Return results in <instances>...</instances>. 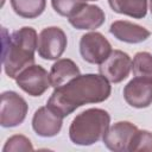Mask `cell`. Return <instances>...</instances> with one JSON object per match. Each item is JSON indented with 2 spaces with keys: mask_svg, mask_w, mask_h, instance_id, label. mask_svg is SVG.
<instances>
[{
  "mask_svg": "<svg viewBox=\"0 0 152 152\" xmlns=\"http://www.w3.org/2000/svg\"><path fill=\"white\" fill-rule=\"evenodd\" d=\"M110 91L108 80L101 74L78 75L66 84L55 88L46 106L65 118L83 104L103 102Z\"/></svg>",
  "mask_w": 152,
  "mask_h": 152,
  "instance_id": "cell-1",
  "label": "cell"
},
{
  "mask_svg": "<svg viewBox=\"0 0 152 152\" xmlns=\"http://www.w3.org/2000/svg\"><path fill=\"white\" fill-rule=\"evenodd\" d=\"M38 37L34 28L24 26L4 38L2 64L6 75L14 78L27 66L34 64Z\"/></svg>",
  "mask_w": 152,
  "mask_h": 152,
  "instance_id": "cell-2",
  "label": "cell"
},
{
  "mask_svg": "<svg viewBox=\"0 0 152 152\" xmlns=\"http://www.w3.org/2000/svg\"><path fill=\"white\" fill-rule=\"evenodd\" d=\"M110 116L101 108H89L74 118L69 127L70 140L75 145L89 146L103 138L109 127Z\"/></svg>",
  "mask_w": 152,
  "mask_h": 152,
  "instance_id": "cell-3",
  "label": "cell"
},
{
  "mask_svg": "<svg viewBox=\"0 0 152 152\" xmlns=\"http://www.w3.org/2000/svg\"><path fill=\"white\" fill-rule=\"evenodd\" d=\"M27 110L26 101L15 91H4L1 94L0 125L2 127H15L23 124Z\"/></svg>",
  "mask_w": 152,
  "mask_h": 152,
  "instance_id": "cell-4",
  "label": "cell"
},
{
  "mask_svg": "<svg viewBox=\"0 0 152 152\" xmlns=\"http://www.w3.org/2000/svg\"><path fill=\"white\" fill-rule=\"evenodd\" d=\"M66 36L61 27L50 26L40 31L38 36V55L48 61L58 59L66 48Z\"/></svg>",
  "mask_w": 152,
  "mask_h": 152,
  "instance_id": "cell-5",
  "label": "cell"
},
{
  "mask_svg": "<svg viewBox=\"0 0 152 152\" xmlns=\"http://www.w3.org/2000/svg\"><path fill=\"white\" fill-rule=\"evenodd\" d=\"M15 82L18 87L31 96L43 95L51 86L50 74L37 64H32L24 69L17 77Z\"/></svg>",
  "mask_w": 152,
  "mask_h": 152,
  "instance_id": "cell-6",
  "label": "cell"
},
{
  "mask_svg": "<svg viewBox=\"0 0 152 152\" xmlns=\"http://www.w3.org/2000/svg\"><path fill=\"white\" fill-rule=\"evenodd\" d=\"M80 52L86 62L101 64L112 52V46L107 38L100 32H89L81 37Z\"/></svg>",
  "mask_w": 152,
  "mask_h": 152,
  "instance_id": "cell-7",
  "label": "cell"
},
{
  "mask_svg": "<svg viewBox=\"0 0 152 152\" xmlns=\"http://www.w3.org/2000/svg\"><path fill=\"white\" fill-rule=\"evenodd\" d=\"M131 68H132L131 57L121 50H114L100 64L99 71L108 81L113 83H120L121 81L128 77Z\"/></svg>",
  "mask_w": 152,
  "mask_h": 152,
  "instance_id": "cell-8",
  "label": "cell"
},
{
  "mask_svg": "<svg viewBox=\"0 0 152 152\" xmlns=\"http://www.w3.org/2000/svg\"><path fill=\"white\" fill-rule=\"evenodd\" d=\"M137 131L138 127L132 122L119 121L108 127L102 140L110 151L125 152L128 151L129 142Z\"/></svg>",
  "mask_w": 152,
  "mask_h": 152,
  "instance_id": "cell-9",
  "label": "cell"
},
{
  "mask_svg": "<svg viewBox=\"0 0 152 152\" xmlns=\"http://www.w3.org/2000/svg\"><path fill=\"white\" fill-rule=\"evenodd\" d=\"M63 125V116L49 108L48 106L38 108L32 118V128L44 138H51L61 132Z\"/></svg>",
  "mask_w": 152,
  "mask_h": 152,
  "instance_id": "cell-10",
  "label": "cell"
},
{
  "mask_svg": "<svg viewBox=\"0 0 152 152\" xmlns=\"http://www.w3.org/2000/svg\"><path fill=\"white\" fill-rule=\"evenodd\" d=\"M126 102L134 108H146L152 103V81L134 77L124 88Z\"/></svg>",
  "mask_w": 152,
  "mask_h": 152,
  "instance_id": "cell-11",
  "label": "cell"
},
{
  "mask_svg": "<svg viewBox=\"0 0 152 152\" xmlns=\"http://www.w3.org/2000/svg\"><path fill=\"white\" fill-rule=\"evenodd\" d=\"M104 19L106 15L101 7L84 4L74 15L69 18V23L77 30H95L104 23Z\"/></svg>",
  "mask_w": 152,
  "mask_h": 152,
  "instance_id": "cell-12",
  "label": "cell"
},
{
  "mask_svg": "<svg viewBox=\"0 0 152 152\" xmlns=\"http://www.w3.org/2000/svg\"><path fill=\"white\" fill-rule=\"evenodd\" d=\"M109 32L119 40L129 43V44H137L146 40L150 37V31L145 27L127 21V20H116L112 23L109 27Z\"/></svg>",
  "mask_w": 152,
  "mask_h": 152,
  "instance_id": "cell-13",
  "label": "cell"
},
{
  "mask_svg": "<svg viewBox=\"0 0 152 152\" xmlns=\"http://www.w3.org/2000/svg\"><path fill=\"white\" fill-rule=\"evenodd\" d=\"M80 75V69L75 64L74 61L69 58H62L57 59L51 66L50 70V80H51V86L53 88L62 87Z\"/></svg>",
  "mask_w": 152,
  "mask_h": 152,
  "instance_id": "cell-14",
  "label": "cell"
},
{
  "mask_svg": "<svg viewBox=\"0 0 152 152\" xmlns=\"http://www.w3.org/2000/svg\"><path fill=\"white\" fill-rule=\"evenodd\" d=\"M108 2L114 12L135 19H141L147 13V0H108Z\"/></svg>",
  "mask_w": 152,
  "mask_h": 152,
  "instance_id": "cell-15",
  "label": "cell"
},
{
  "mask_svg": "<svg viewBox=\"0 0 152 152\" xmlns=\"http://www.w3.org/2000/svg\"><path fill=\"white\" fill-rule=\"evenodd\" d=\"M11 6L19 17L33 19L44 12L46 0H11Z\"/></svg>",
  "mask_w": 152,
  "mask_h": 152,
  "instance_id": "cell-16",
  "label": "cell"
},
{
  "mask_svg": "<svg viewBox=\"0 0 152 152\" xmlns=\"http://www.w3.org/2000/svg\"><path fill=\"white\" fill-rule=\"evenodd\" d=\"M132 70L135 77L152 81V55L145 51L135 53L132 62Z\"/></svg>",
  "mask_w": 152,
  "mask_h": 152,
  "instance_id": "cell-17",
  "label": "cell"
},
{
  "mask_svg": "<svg viewBox=\"0 0 152 152\" xmlns=\"http://www.w3.org/2000/svg\"><path fill=\"white\" fill-rule=\"evenodd\" d=\"M129 152L150 151L152 152V133L145 129H138L128 146Z\"/></svg>",
  "mask_w": 152,
  "mask_h": 152,
  "instance_id": "cell-18",
  "label": "cell"
},
{
  "mask_svg": "<svg viewBox=\"0 0 152 152\" xmlns=\"http://www.w3.org/2000/svg\"><path fill=\"white\" fill-rule=\"evenodd\" d=\"M86 2L83 0H51L53 10L62 17L70 18L74 15Z\"/></svg>",
  "mask_w": 152,
  "mask_h": 152,
  "instance_id": "cell-19",
  "label": "cell"
},
{
  "mask_svg": "<svg viewBox=\"0 0 152 152\" xmlns=\"http://www.w3.org/2000/svg\"><path fill=\"white\" fill-rule=\"evenodd\" d=\"M17 152V151H33V146L28 138L21 134L12 135L5 142L2 152Z\"/></svg>",
  "mask_w": 152,
  "mask_h": 152,
  "instance_id": "cell-20",
  "label": "cell"
},
{
  "mask_svg": "<svg viewBox=\"0 0 152 152\" xmlns=\"http://www.w3.org/2000/svg\"><path fill=\"white\" fill-rule=\"evenodd\" d=\"M150 11H151V14H152V0H150Z\"/></svg>",
  "mask_w": 152,
  "mask_h": 152,
  "instance_id": "cell-21",
  "label": "cell"
},
{
  "mask_svg": "<svg viewBox=\"0 0 152 152\" xmlns=\"http://www.w3.org/2000/svg\"><path fill=\"white\" fill-rule=\"evenodd\" d=\"M83 1L86 2V1H96V0H83Z\"/></svg>",
  "mask_w": 152,
  "mask_h": 152,
  "instance_id": "cell-22",
  "label": "cell"
}]
</instances>
